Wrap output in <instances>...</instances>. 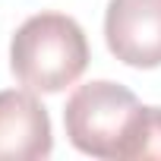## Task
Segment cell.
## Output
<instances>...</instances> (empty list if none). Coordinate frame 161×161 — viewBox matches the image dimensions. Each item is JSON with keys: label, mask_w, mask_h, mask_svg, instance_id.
Instances as JSON below:
<instances>
[{"label": "cell", "mask_w": 161, "mask_h": 161, "mask_svg": "<svg viewBox=\"0 0 161 161\" xmlns=\"http://www.w3.org/2000/svg\"><path fill=\"white\" fill-rule=\"evenodd\" d=\"M89 38L66 13L29 16L10 41V69L19 86L57 95L73 86L89 66Z\"/></svg>", "instance_id": "obj_1"}, {"label": "cell", "mask_w": 161, "mask_h": 161, "mask_svg": "<svg viewBox=\"0 0 161 161\" xmlns=\"http://www.w3.org/2000/svg\"><path fill=\"white\" fill-rule=\"evenodd\" d=\"M139 108V98L120 82H111V79L86 82L66 98V139L89 158L123 161V145Z\"/></svg>", "instance_id": "obj_2"}, {"label": "cell", "mask_w": 161, "mask_h": 161, "mask_svg": "<svg viewBox=\"0 0 161 161\" xmlns=\"http://www.w3.org/2000/svg\"><path fill=\"white\" fill-rule=\"evenodd\" d=\"M104 41L133 69L161 66V0H108Z\"/></svg>", "instance_id": "obj_3"}, {"label": "cell", "mask_w": 161, "mask_h": 161, "mask_svg": "<svg viewBox=\"0 0 161 161\" xmlns=\"http://www.w3.org/2000/svg\"><path fill=\"white\" fill-rule=\"evenodd\" d=\"M51 152V117L32 89L0 92V161H41Z\"/></svg>", "instance_id": "obj_4"}, {"label": "cell", "mask_w": 161, "mask_h": 161, "mask_svg": "<svg viewBox=\"0 0 161 161\" xmlns=\"http://www.w3.org/2000/svg\"><path fill=\"white\" fill-rule=\"evenodd\" d=\"M161 161V108H139L123 145V161Z\"/></svg>", "instance_id": "obj_5"}]
</instances>
